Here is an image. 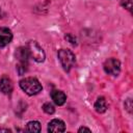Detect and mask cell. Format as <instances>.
<instances>
[{
	"label": "cell",
	"instance_id": "7c38bea8",
	"mask_svg": "<svg viewBox=\"0 0 133 133\" xmlns=\"http://www.w3.org/2000/svg\"><path fill=\"white\" fill-rule=\"evenodd\" d=\"M43 110L46 112V113H48V114H52V113H54V111H55V108H54V106L51 104V103H45L44 105H43Z\"/></svg>",
	"mask_w": 133,
	"mask_h": 133
},
{
	"label": "cell",
	"instance_id": "8992f818",
	"mask_svg": "<svg viewBox=\"0 0 133 133\" xmlns=\"http://www.w3.org/2000/svg\"><path fill=\"white\" fill-rule=\"evenodd\" d=\"M12 39V33L10 29L6 27H0V48L7 46Z\"/></svg>",
	"mask_w": 133,
	"mask_h": 133
},
{
	"label": "cell",
	"instance_id": "6da1fadb",
	"mask_svg": "<svg viewBox=\"0 0 133 133\" xmlns=\"http://www.w3.org/2000/svg\"><path fill=\"white\" fill-rule=\"evenodd\" d=\"M20 86L29 96L37 95L42 90V85L39 81L33 77H27V78L22 79L20 81Z\"/></svg>",
	"mask_w": 133,
	"mask_h": 133
},
{
	"label": "cell",
	"instance_id": "2e32d148",
	"mask_svg": "<svg viewBox=\"0 0 133 133\" xmlns=\"http://www.w3.org/2000/svg\"><path fill=\"white\" fill-rule=\"evenodd\" d=\"M0 131H2V132H9L10 130H8V129H2V128H0Z\"/></svg>",
	"mask_w": 133,
	"mask_h": 133
},
{
	"label": "cell",
	"instance_id": "9c48e42d",
	"mask_svg": "<svg viewBox=\"0 0 133 133\" xmlns=\"http://www.w3.org/2000/svg\"><path fill=\"white\" fill-rule=\"evenodd\" d=\"M51 98H52L53 102L56 105H58V106L63 105L64 102H65V100H66L65 94L63 91H61V90H58V89H53L51 91Z\"/></svg>",
	"mask_w": 133,
	"mask_h": 133
},
{
	"label": "cell",
	"instance_id": "5bb4252c",
	"mask_svg": "<svg viewBox=\"0 0 133 133\" xmlns=\"http://www.w3.org/2000/svg\"><path fill=\"white\" fill-rule=\"evenodd\" d=\"M65 38L68 39V41H70V43L71 44H73V45H75L77 42H76V37H74L72 34H66L65 35Z\"/></svg>",
	"mask_w": 133,
	"mask_h": 133
},
{
	"label": "cell",
	"instance_id": "8fae6325",
	"mask_svg": "<svg viewBox=\"0 0 133 133\" xmlns=\"http://www.w3.org/2000/svg\"><path fill=\"white\" fill-rule=\"evenodd\" d=\"M26 130L30 132H39L41 131V124L36 121H31L27 124Z\"/></svg>",
	"mask_w": 133,
	"mask_h": 133
},
{
	"label": "cell",
	"instance_id": "4fadbf2b",
	"mask_svg": "<svg viewBox=\"0 0 133 133\" xmlns=\"http://www.w3.org/2000/svg\"><path fill=\"white\" fill-rule=\"evenodd\" d=\"M122 5L125 8L131 10V0H122Z\"/></svg>",
	"mask_w": 133,
	"mask_h": 133
},
{
	"label": "cell",
	"instance_id": "52a82bcc",
	"mask_svg": "<svg viewBox=\"0 0 133 133\" xmlns=\"http://www.w3.org/2000/svg\"><path fill=\"white\" fill-rule=\"evenodd\" d=\"M65 130L64 123L61 119H52L48 124V131L49 132H63Z\"/></svg>",
	"mask_w": 133,
	"mask_h": 133
},
{
	"label": "cell",
	"instance_id": "3957f363",
	"mask_svg": "<svg viewBox=\"0 0 133 133\" xmlns=\"http://www.w3.org/2000/svg\"><path fill=\"white\" fill-rule=\"evenodd\" d=\"M58 59L65 72H70L76 61L74 53L69 49H60L58 51Z\"/></svg>",
	"mask_w": 133,
	"mask_h": 133
},
{
	"label": "cell",
	"instance_id": "277c9868",
	"mask_svg": "<svg viewBox=\"0 0 133 133\" xmlns=\"http://www.w3.org/2000/svg\"><path fill=\"white\" fill-rule=\"evenodd\" d=\"M27 49L29 52V56L36 62H43L45 60V52L35 41L28 42Z\"/></svg>",
	"mask_w": 133,
	"mask_h": 133
},
{
	"label": "cell",
	"instance_id": "e0dca14e",
	"mask_svg": "<svg viewBox=\"0 0 133 133\" xmlns=\"http://www.w3.org/2000/svg\"><path fill=\"white\" fill-rule=\"evenodd\" d=\"M1 16H2V12H1V9H0V19H1Z\"/></svg>",
	"mask_w": 133,
	"mask_h": 133
},
{
	"label": "cell",
	"instance_id": "ba28073f",
	"mask_svg": "<svg viewBox=\"0 0 133 133\" xmlns=\"http://www.w3.org/2000/svg\"><path fill=\"white\" fill-rule=\"evenodd\" d=\"M14 89L11 80L8 77H2L0 80V90L5 95H10Z\"/></svg>",
	"mask_w": 133,
	"mask_h": 133
},
{
	"label": "cell",
	"instance_id": "5b68a950",
	"mask_svg": "<svg viewBox=\"0 0 133 133\" xmlns=\"http://www.w3.org/2000/svg\"><path fill=\"white\" fill-rule=\"evenodd\" d=\"M104 70L108 75L117 76L121 72V62L116 58H108L104 62Z\"/></svg>",
	"mask_w": 133,
	"mask_h": 133
},
{
	"label": "cell",
	"instance_id": "9a60e30c",
	"mask_svg": "<svg viewBox=\"0 0 133 133\" xmlns=\"http://www.w3.org/2000/svg\"><path fill=\"white\" fill-rule=\"evenodd\" d=\"M83 131H87V132H90V129H88V128H86V127H81V128L78 130V132H83Z\"/></svg>",
	"mask_w": 133,
	"mask_h": 133
},
{
	"label": "cell",
	"instance_id": "7a4b0ae2",
	"mask_svg": "<svg viewBox=\"0 0 133 133\" xmlns=\"http://www.w3.org/2000/svg\"><path fill=\"white\" fill-rule=\"evenodd\" d=\"M16 57L18 59L17 70L19 75H24L28 70V59H29V52L27 47H20L16 51Z\"/></svg>",
	"mask_w": 133,
	"mask_h": 133
},
{
	"label": "cell",
	"instance_id": "30bf717a",
	"mask_svg": "<svg viewBox=\"0 0 133 133\" xmlns=\"http://www.w3.org/2000/svg\"><path fill=\"white\" fill-rule=\"evenodd\" d=\"M95 109L99 113H103V112L106 111V109H107V103H106L105 98L100 97V98L97 99V101L95 103Z\"/></svg>",
	"mask_w": 133,
	"mask_h": 133
}]
</instances>
